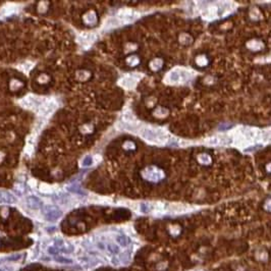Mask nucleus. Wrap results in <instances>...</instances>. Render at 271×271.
Segmentation results:
<instances>
[{
    "label": "nucleus",
    "mask_w": 271,
    "mask_h": 271,
    "mask_svg": "<svg viewBox=\"0 0 271 271\" xmlns=\"http://www.w3.org/2000/svg\"><path fill=\"white\" fill-rule=\"evenodd\" d=\"M140 135L147 141L151 143H156V144H162L166 141V136L161 130H157L154 129H142L140 130Z\"/></svg>",
    "instance_id": "obj_1"
},
{
    "label": "nucleus",
    "mask_w": 271,
    "mask_h": 271,
    "mask_svg": "<svg viewBox=\"0 0 271 271\" xmlns=\"http://www.w3.org/2000/svg\"><path fill=\"white\" fill-rule=\"evenodd\" d=\"M43 215L45 217L46 220L51 222L57 221V220L62 216L61 210L58 207L53 206V205H46L42 208Z\"/></svg>",
    "instance_id": "obj_2"
},
{
    "label": "nucleus",
    "mask_w": 271,
    "mask_h": 271,
    "mask_svg": "<svg viewBox=\"0 0 271 271\" xmlns=\"http://www.w3.org/2000/svg\"><path fill=\"white\" fill-rule=\"evenodd\" d=\"M56 108H57V102L55 100H44V102L39 106L38 113L42 117H48L49 115H51L55 111Z\"/></svg>",
    "instance_id": "obj_3"
},
{
    "label": "nucleus",
    "mask_w": 271,
    "mask_h": 271,
    "mask_svg": "<svg viewBox=\"0 0 271 271\" xmlns=\"http://www.w3.org/2000/svg\"><path fill=\"white\" fill-rule=\"evenodd\" d=\"M44 102V99L39 98L34 95H28V96L23 97L22 100L20 101V104L25 108L28 109H34V108H39V106Z\"/></svg>",
    "instance_id": "obj_4"
},
{
    "label": "nucleus",
    "mask_w": 271,
    "mask_h": 271,
    "mask_svg": "<svg viewBox=\"0 0 271 271\" xmlns=\"http://www.w3.org/2000/svg\"><path fill=\"white\" fill-rule=\"evenodd\" d=\"M77 42H79L83 47L90 46L96 39V35L94 33H82L77 36Z\"/></svg>",
    "instance_id": "obj_5"
},
{
    "label": "nucleus",
    "mask_w": 271,
    "mask_h": 271,
    "mask_svg": "<svg viewBox=\"0 0 271 271\" xmlns=\"http://www.w3.org/2000/svg\"><path fill=\"white\" fill-rule=\"evenodd\" d=\"M143 175H144L145 178H147L149 180H158L162 177L161 171L154 167H149L145 169L144 172H143Z\"/></svg>",
    "instance_id": "obj_6"
},
{
    "label": "nucleus",
    "mask_w": 271,
    "mask_h": 271,
    "mask_svg": "<svg viewBox=\"0 0 271 271\" xmlns=\"http://www.w3.org/2000/svg\"><path fill=\"white\" fill-rule=\"evenodd\" d=\"M0 202L4 204H14L16 203V198L12 194L5 191H0Z\"/></svg>",
    "instance_id": "obj_7"
},
{
    "label": "nucleus",
    "mask_w": 271,
    "mask_h": 271,
    "mask_svg": "<svg viewBox=\"0 0 271 271\" xmlns=\"http://www.w3.org/2000/svg\"><path fill=\"white\" fill-rule=\"evenodd\" d=\"M27 203H28L29 207L31 208V209L38 210L40 209V208H42V202H41L40 199L35 197V196H30V197H28Z\"/></svg>",
    "instance_id": "obj_8"
},
{
    "label": "nucleus",
    "mask_w": 271,
    "mask_h": 271,
    "mask_svg": "<svg viewBox=\"0 0 271 271\" xmlns=\"http://www.w3.org/2000/svg\"><path fill=\"white\" fill-rule=\"evenodd\" d=\"M84 22L86 25L94 26L97 23V13L94 10H90L84 14Z\"/></svg>",
    "instance_id": "obj_9"
},
{
    "label": "nucleus",
    "mask_w": 271,
    "mask_h": 271,
    "mask_svg": "<svg viewBox=\"0 0 271 271\" xmlns=\"http://www.w3.org/2000/svg\"><path fill=\"white\" fill-rule=\"evenodd\" d=\"M170 80L172 82H180V81H184V80L187 77V73L186 71H181V70H174L170 73Z\"/></svg>",
    "instance_id": "obj_10"
},
{
    "label": "nucleus",
    "mask_w": 271,
    "mask_h": 271,
    "mask_svg": "<svg viewBox=\"0 0 271 271\" xmlns=\"http://www.w3.org/2000/svg\"><path fill=\"white\" fill-rule=\"evenodd\" d=\"M119 85L126 89H133L136 86V80L132 77H124L120 80Z\"/></svg>",
    "instance_id": "obj_11"
},
{
    "label": "nucleus",
    "mask_w": 271,
    "mask_h": 271,
    "mask_svg": "<svg viewBox=\"0 0 271 271\" xmlns=\"http://www.w3.org/2000/svg\"><path fill=\"white\" fill-rule=\"evenodd\" d=\"M120 20L118 17H111V19L107 20L105 23H104V26H103V29L105 30H111L113 28H115V27L119 26L120 25Z\"/></svg>",
    "instance_id": "obj_12"
},
{
    "label": "nucleus",
    "mask_w": 271,
    "mask_h": 271,
    "mask_svg": "<svg viewBox=\"0 0 271 271\" xmlns=\"http://www.w3.org/2000/svg\"><path fill=\"white\" fill-rule=\"evenodd\" d=\"M210 144L214 145H228L231 143V139L228 137H222V138H214L209 141Z\"/></svg>",
    "instance_id": "obj_13"
},
{
    "label": "nucleus",
    "mask_w": 271,
    "mask_h": 271,
    "mask_svg": "<svg viewBox=\"0 0 271 271\" xmlns=\"http://www.w3.org/2000/svg\"><path fill=\"white\" fill-rule=\"evenodd\" d=\"M115 241L116 243H117V245L121 247H127V245L130 243V240L129 239V237L124 236V234H118V236H116Z\"/></svg>",
    "instance_id": "obj_14"
},
{
    "label": "nucleus",
    "mask_w": 271,
    "mask_h": 271,
    "mask_svg": "<svg viewBox=\"0 0 271 271\" xmlns=\"http://www.w3.org/2000/svg\"><path fill=\"white\" fill-rule=\"evenodd\" d=\"M106 249H107V251H108L110 254H112V255H117V254H119V252H120L119 246H118L117 244H113V243L107 244Z\"/></svg>",
    "instance_id": "obj_15"
},
{
    "label": "nucleus",
    "mask_w": 271,
    "mask_h": 271,
    "mask_svg": "<svg viewBox=\"0 0 271 271\" xmlns=\"http://www.w3.org/2000/svg\"><path fill=\"white\" fill-rule=\"evenodd\" d=\"M59 251L64 254H71L74 251V247L70 243H63V245L59 248Z\"/></svg>",
    "instance_id": "obj_16"
},
{
    "label": "nucleus",
    "mask_w": 271,
    "mask_h": 271,
    "mask_svg": "<svg viewBox=\"0 0 271 271\" xmlns=\"http://www.w3.org/2000/svg\"><path fill=\"white\" fill-rule=\"evenodd\" d=\"M77 77V80H79V81H87V80L90 77V73H89L88 70H79L76 74Z\"/></svg>",
    "instance_id": "obj_17"
},
{
    "label": "nucleus",
    "mask_w": 271,
    "mask_h": 271,
    "mask_svg": "<svg viewBox=\"0 0 271 271\" xmlns=\"http://www.w3.org/2000/svg\"><path fill=\"white\" fill-rule=\"evenodd\" d=\"M39 191H40L42 194H46V195H48V194H52L53 193V187L51 186H49V184H40V186H39Z\"/></svg>",
    "instance_id": "obj_18"
},
{
    "label": "nucleus",
    "mask_w": 271,
    "mask_h": 271,
    "mask_svg": "<svg viewBox=\"0 0 271 271\" xmlns=\"http://www.w3.org/2000/svg\"><path fill=\"white\" fill-rule=\"evenodd\" d=\"M33 66H34L33 62L27 61V62H23V63H22V64H20V65H19V70H20L22 71H23V73H29V71L33 68Z\"/></svg>",
    "instance_id": "obj_19"
},
{
    "label": "nucleus",
    "mask_w": 271,
    "mask_h": 271,
    "mask_svg": "<svg viewBox=\"0 0 271 271\" xmlns=\"http://www.w3.org/2000/svg\"><path fill=\"white\" fill-rule=\"evenodd\" d=\"M14 7H16V5H10V4H8V5H6V6H4L1 10H0V16H7V14L11 13L14 10Z\"/></svg>",
    "instance_id": "obj_20"
},
{
    "label": "nucleus",
    "mask_w": 271,
    "mask_h": 271,
    "mask_svg": "<svg viewBox=\"0 0 271 271\" xmlns=\"http://www.w3.org/2000/svg\"><path fill=\"white\" fill-rule=\"evenodd\" d=\"M23 87V83L19 81V80H16V79H12L10 81V84H9V88L11 89L12 91H16L19 90L20 88Z\"/></svg>",
    "instance_id": "obj_21"
},
{
    "label": "nucleus",
    "mask_w": 271,
    "mask_h": 271,
    "mask_svg": "<svg viewBox=\"0 0 271 271\" xmlns=\"http://www.w3.org/2000/svg\"><path fill=\"white\" fill-rule=\"evenodd\" d=\"M54 260H55V262L60 263V264H73V260L68 259V258H65V257H61V256H57V257H55Z\"/></svg>",
    "instance_id": "obj_22"
},
{
    "label": "nucleus",
    "mask_w": 271,
    "mask_h": 271,
    "mask_svg": "<svg viewBox=\"0 0 271 271\" xmlns=\"http://www.w3.org/2000/svg\"><path fill=\"white\" fill-rule=\"evenodd\" d=\"M119 261H120V263H123V264H127L130 262V254L129 252H126V253H123V254H120V256H119Z\"/></svg>",
    "instance_id": "obj_23"
},
{
    "label": "nucleus",
    "mask_w": 271,
    "mask_h": 271,
    "mask_svg": "<svg viewBox=\"0 0 271 271\" xmlns=\"http://www.w3.org/2000/svg\"><path fill=\"white\" fill-rule=\"evenodd\" d=\"M140 209H141L143 213H149L153 210V206L148 203H142L141 206H140Z\"/></svg>",
    "instance_id": "obj_24"
},
{
    "label": "nucleus",
    "mask_w": 271,
    "mask_h": 271,
    "mask_svg": "<svg viewBox=\"0 0 271 271\" xmlns=\"http://www.w3.org/2000/svg\"><path fill=\"white\" fill-rule=\"evenodd\" d=\"M48 5H49V3L47 1H41L40 3H39V5H38L39 12H41V13L46 12V10L48 9Z\"/></svg>",
    "instance_id": "obj_25"
},
{
    "label": "nucleus",
    "mask_w": 271,
    "mask_h": 271,
    "mask_svg": "<svg viewBox=\"0 0 271 271\" xmlns=\"http://www.w3.org/2000/svg\"><path fill=\"white\" fill-rule=\"evenodd\" d=\"M93 157L92 156H86L84 160L82 161V166H84V167H86V166H90L93 164Z\"/></svg>",
    "instance_id": "obj_26"
},
{
    "label": "nucleus",
    "mask_w": 271,
    "mask_h": 271,
    "mask_svg": "<svg viewBox=\"0 0 271 271\" xmlns=\"http://www.w3.org/2000/svg\"><path fill=\"white\" fill-rule=\"evenodd\" d=\"M47 252H48V254H50V255L55 256V255H57L60 251H59V249L56 248L55 246H50V247H48V249H47Z\"/></svg>",
    "instance_id": "obj_27"
},
{
    "label": "nucleus",
    "mask_w": 271,
    "mask_h": 271,
    "mask_svg": "<svg viewBox=\"0 0 271 271\" xmlns=\"http://www.w3.org/2000/svg\"><path fill=\"white\" fill-rule=\"evenodd\" d=\"M48 81H49V77L47 76V74H41V76L38 77V82L40 83V84H46Z\"/></svg>",
    "instance_id": "obj_28"
},
{
    "label": "nucleus",
    "mask_w": 271,
    "mask_h": 271,
    "mask_svg": "<svg viewBox=\"0 0 271 271\" xmlns=\"http://www.w3.org/2000/svg\"><path fill=\"white\" fill-rule=\"evenodd\" d=\"M127 63L130 64V65H136L137 63L139 62V59L136 57V56H130V57H129L127 59Z\"/></svg>",
    "instance_id": "obj_29"
},
{
    "label": "nucleus",
    "mask_w": 271,
    "mask_h": 271,
    "mask_svg": "<svg viewBox=\"0 0 271 271\" xmlns=\"http://www.w3.org/2000/svg\"><path fill=\"white\" fill-rule=\"evenodd\" d=\"M14 191H16V193H17L19 195H22V194L25 193V187H23V184H16V186L14 187Z\"/></svg>",
    "instance_id": "obj_30"
},
{
    "label": "nucleus",
    "mask_w": 271,
    "mask_h": 271,
    "mask_svg": "<svg viewBox=\"0 0 271 271\" xmlns=\"http://www.w3.org/2000/svg\"><path fill=\"white\" fill-rule=\"evenodd\" d=\"M25 152L28 155H31L33 154V152H34V145H31V144H28L27 145V147L25 149Z\"/></svg>",
    "instance_id": "obj_31"
},
{
    "label": "nucleus",
    "mask_w": 271,
    "mask_h": 271,
    "mask_svg": "<svg viewBox=\"0 0 271 271\" xmlns=\"http://www.w3.org/2000/svg\"><path fill=\"white\" fill-rule=\"evenodd\" d=\"M20 258H22V255H20V254H16V255L9 256V257L7 258V260L8 261H19Z\"/></svg>",
    "instance_id": "obj_32"
},
{
    "label": "nucleus",
    "mask_w": 271,
    "mask_h": 271,
    "mask_svg": "<svg viewBox=\"0 0 271 271\" xmlns=\"http://www.w3.org/2000/svg\"><path fill=\"white\" fill-rule=\"evenodd\" d=\"M111 263L114 265V266H118V265L120 264V261H119V259H118L117 257H113L111 259Z\"/></svg>",
    "instance_id": "obj_33"
},
{
    "label": "nucleus",
    "mask_w": 271,
    "mask_h": 271,
    "mask_svg": "<svg viewBox=\"0 0 271 271\" xmlns=\"http://www.w3.org/2000/svg\"><path fill=\"white\" fill-rule=\"evenodd\" d=\"M37 184H38L37 180H34V178H32V180H29V186H31L32 187H37Z\"/></svg>",
    "instance_id": "obj_34"
},
{
    "label": "nucleus",
    "mask_w": 271,
    "mask_h": 271,
    "mask_svg": "<svg viewBox=\"0 0 271 271\" xmlns=\"http://www.w3.org/2000/svg\"><path fill=\"white\" fill-rule=\"evenodd\" d=\"M11 269H12V267L7 266V265H4V266L0 267V271H12Z\"/></svg>",
    "instance_id": "obj_35"
},
{
    "label": "nucleus",
    "mask_w": 271,
    "mask_h": 271,
    "mask_svg": "<svg viewBox=\"0 0 271 271\" xmlns=\"http://www.w3.org/2000/svg\"><path fill=\"white\" fill-rule=\"evenodd\" d=\"M97 248L100 250H105V245H104L103 243L99 242V243H97Z\"/></svg>",
    "instance_id": "obj_36"
},
{
    "label": "nucleus",
    "mask_w": 271,
    "mask_h": 271,
    "mask_svg": "<svg viewBox=\"0 0 271 271\" xmlns=\"http://www.w3.org/2000/svg\"><path fill=\"white\" fill-rule=\"evenodd\" d=\"M3 157H4V154H3V153H1V152H0V162L2 161V159H3Z\"/></svg>",
    "instance_id": "obj_37"
}]
</instances>
